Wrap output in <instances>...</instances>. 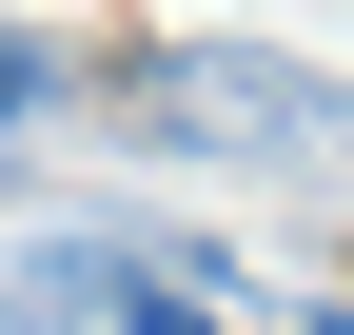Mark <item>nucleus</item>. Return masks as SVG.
Here are the masks:
<instances>
[{
    "label": "nucleus",
    "instance_id": "obj_3",
    "mask_svg": "<svg viewBox=\"0 0 354 335\" xmlns=\"http://www.w3.org/2000/svg\"><path fill=\"white\" fill-rule=\"evenodd\" d=\"M39 99H59V39H20V20H0V118H39Z\"/></svg>",
    "mask_w": 354,
    "mask_h": 335
},
{
    "label": "nucleus",
    "instance_id": "obj_2",
    "mask_svg": "<svg viewBox=\"0 0 354 335\" xmlns=\"http://www.w3.org/2000/svg\"><path fill=\"white\" fill-rule=\"evenodd\" d=\"M118 276H138V217H59V237H20V257H0V335H99Z\"/></svg>",
    "mask_w": 354,
    "mask_h": 335
},
{
    "label": "nucleus",
    "instance_id": "obj_4",
    "mask_svg": "<svg viewBox=\"0 0 354 335\" xmlns=\"http://www.w3.org/2000/svg\"><path fill=\"white\" fill-rule=\"evenodd\" d=\"M236 335H354V296H315V316H295V296H276V316H236Z\"/></svg>",
    "mask_w": 354,
    "mask_h": 335
},
{
    "label": "nucleus",
    "instance_id": "obj_1",
    "mask_svg": "<svg viewBox=\"0 0 354 335\" xmlns=\"http://www.w3.org/2000/svg\"><path fill=\"white\" fill-rule=\"evenodd\" d=\"M118 118L158 158H354V79H295L256 39H158L118 60Z\"/></svg>",
    "mask_w": 354,
    "mask_h": 335
}]
</instances>
